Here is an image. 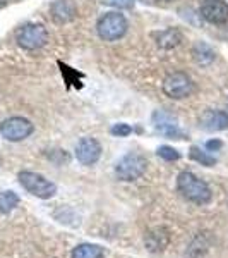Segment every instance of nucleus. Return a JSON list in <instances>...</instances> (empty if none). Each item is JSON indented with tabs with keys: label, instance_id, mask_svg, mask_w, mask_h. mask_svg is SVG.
<instances>
[{
	"label": "nucleus",
	"instance_id": "nucleus-2",
	"mask_svg": "<svg viewBox=\"0 0 228 258\" xmlns=\"http://www.w3.org/2000/svg\"><path fill=\"white\" fill-rule=\"evenodd\" d=\"M129 30L127 18L119 11L105 12L96 23V33L103 41H117Z\"/></svg>",
	"mask_w": 228,
	"mask_h": 258
},
{
	"label": "nucleus",
	"instance_id": "nucleus-6",
	"mask_svg": "<svg viewBox=\"0 0 228 258\" xmlns=\"http://www.w3.org/2000/svg\"><path fill=\"white\" fill-rule=\"evenodd\" d=\"M16 41L24 50H38L48 41V31L43 24H24L16 33Z\"/></svg>",
	"mask_w": 228,
	"mask_h": 258
},
{
	"label": "nucleus",
	"instance_id": "nucleus-12",
	"mask_svg": "<svg viewBox=\"0 0 228 258\" xmlns=\"http://www.w3.org/2000/svg\"><path fill=\"white\" fill-rule=\"evenodd\" d=\"M199 127L209 133L225 131V129H228V112L213 109L204 110L201 117H199Z\"/></svg>",
	"mask_w": 228,
	"mask_h": 258
},
{
	"label": "nucleus",
	"instance_id": "nucleus-13",
	"mask_svg": "<svg viewBox=\"0 0 228 258\" xmlns=\"http://www.w3.org/2000/svg\"><path fill=\"white\" fill-rule=\"evenodd\" d=\"M192 59L197 66H209L216 59V52L206 41H196L192 47Z\"/></svg>",
	"mask_w": 228,
	"mask_h": 258
},
{
	"label": "nucleus",
	"instance_id": "nucleus-9",
	"mask_svg": "<svg viewBox=\"0 0 228 258\" xmlns=\"http://www.w3.org/2000/svg\"><path fill=\"white\" fill-rule=\"evenodd\" d=\"M199 14L209 24L228 23V4L225 0H204L199 7Z\"/></svg>",
	"mask_w": 228,
	"mask_h": 258
},
{
	"label": "nucleus",
	"instance_id": "nucleus-20",
	"mask_svg": "<svg viewBox=\"0 0 228 258\" xmlns=\"http://www.w3.org/2000/svg\"><path fill=\"white\" fill-rule=\"evenodd\" d=\"M110 133L113 136H119V138H122V136H129L131 135L132 127L129 126V124H126V122H119V124H115V126L110 129Z\"/></svg>",
	"mask_w": 228,
	"mask_h": 258
},
{
	"label": "nucleus",
	"instance_id": "nucleus-10",
	"mask_svg": "<svg viewBox=\"0 0 228 258\" xmlns=\"http://www.w3.org/2000/svg\"><path fill=\"white\" fill-rule=\"evenodd\" d=\"M50 18L59 26L72 23L77 18L76 2L74 0H53L50 6Z\"/></svg>",
	"mask_w": 228,
	"mask_h": 258
},
{
	"label": "nucleus",
	"instance_id": "nucleus-4",
	"mask_svg": "<svg viewBox=\"0 0 228 258\" xmlns=\"http://www.w3.org/2000/svg\"><path fill=\"white\" fill-rule=\"evenodd\" d=\"M148 160L144 155L136 152H131L127 155H124L122 159L115 165V174L120 181H136L146 172Z\"/></svg>",
	"mask_w": 228,
	"mask_h": 258
},
{
	"label": "nucleus",
	"instance_id": "nucleus-21",
	"mask_svg": "<svg viewBox=\"0 0 228 258\" xmlns=\"http://www.w3.org/2000/svg\"><path fill=\"white\" fill-rule=\"evenodd\" d=\"M223 147V143L219 140H209L208 143H206V148L209 150V152H214V150H219Z\"/></svg>",
	"mask_w": 228,
	"mask_h": 258
},
{
	"label": "nucleus",
	"instance_id": "nucleus-22",
	"mask_svg": "<svg viewBox=\"0 0 228 258\" xmlns=\"http://www.w3.org/2000/svg\"><path fill=\"white\" fill-rule=\"evenodd\" d=\"M161 2H173V0H161Z\"/></svg>",
	"mask_w": 228,
	"mask_h": 258
},
{
	"label": "nucleus",
	"instance_id": "nucleus-8",
	"mask_svg": "<svg viewBox=\"0 0 228 258\" xmlns=\"http://www.w3.org/2000/svg\"><path fill=\"white\" fill-rule=\"evenodd\" d=\"M153 126H155L156 131H158L161 136H165V138H172V140L185 138V135L180 129L179 119L167 110H156L155 114H153Z\"/></svg>",
	"mask_w": 228,
	"mask_h": 258
},
{
	"label": "nucleus",
	"instance_id": "nucleus-5",
	"mask_svg": "<svg viewBox=\"0 0 228 258\" xmlns=\"http://www.w3.org/2000/svg\"><path fill=\"white\" fill-rule=\"evenodd\" d=\"M161 88H163V93L167 95L168 98L182 100V98H187L192 95L194 83L187 73L175 71V73H170L168 76L165 78Z\"/></svg>",
	"mask_w": 228,
	"mask_h": 258
},
{
	"label": "nucleus",
	"instance_id": "nucleus-18",
	"mask_svg": "<svg viewBox=\"0 0 228 258\" xmlns=\"http://www.w3.org/2000/svg\"><path fill=\"white\" fill-rule=\"evenodd\" d=\"M156 153H158V157H161V159L167 160V162H173V160H179L180 159L179 150H175L173 147H167V145L160 147L158 150H156Z\"/></svg>",
	"mask_w": 228,
	"mask_h": 258
},
{
	"label": "nucleus",
	"instance_id": "nucleus-7",
	"mask_svg": "<svg viewBox=\"0 0 228 258\" xmlns=\"http://www.w3.org/2000/svg\"><path fill=\"white\" fill-rule=\"evenodd\" d=\"M35 126L24 117H9L0 124V135L7 141H23L33 135Z\"/></svg>",
	"mask_w": 228,
	"mask_h": 258
},
{
	"label": "nucleus",
	"instance_id": "nucleus-1",
	"mask_svg": "<svg viewBox=\"0 0 228 258\" xmlns=\"http://www.w3.org/2000/svg\"><path fill=\"white\" fill-rule=\"evenodd\" d=\"M177 188H179L180 195L189 202L196 203V205H206L211 202V188L208 182H204L202 179H199L194 172L184 170L177 177Z\"/></svg>",
	"mask_w": 228,
	"mask_h": 258
},
{
	"label": "nucleus",
	"instance_id": "nucleus-15",
	"mask_svg": "<svg viewBox=\"0 0 228 258\" xmlns=\"http://www.w3.org/2000/svg\"><path fill=\"white\" fill-rule=\"evenodd\" d=\"M101 256H103V248L91 243L79 244L72 251V258H101Z\"/></svg>",
	"mask_w": 228,
	"mask_h": 258
},
{
	"label": "nucleus",
	"instance_id": "nucleus-19",
	"mask_svg": "<svg viewBox=\"0 0 228 258\" xmlns=\"http://www.w3.org/2000/svg\"><path fill=\"white\" fill-rule=\"evenodd\" d=\"M134 2L136 0H103V4L108 7H113L117 11H122V9H132L134 7Z\"/></svg>",
	"mask_w": 228,
	"mask_h": 258
},
{
	"label": "nucleus",
	"instance_id": "nucleus-16",
	"mask_svg": "<svg viewBox=\"0 0 228 258\" xmlns=\"http://www.w3.org/2000/svg\"><path fill=\"white\" fill-rule=\"evenodd\" d=\"M19 205V197L14 191H2L0 193V214H9Z\"/></svg>",
	"mask_w": 228,
	"mask_h": 258
},
{
	"label": "nucleus",
	"instance_id": "nucleus-17",
	"mask_svg": "<svg viewBox=\"0 0 228 258\" xmlns=\"http://www.w3.org/2000/svg\"><path fill=\"white\" fill-rule=\"evenodd\" d=\"M190 159L196 160L197 164L201 165H206V167H213V165H216V159H214L211 153L204 152V150H201L199 147H192L190 148Z\"/></svg>",
	"mask_w": 228,
	"mask_h": 258
},
{
	"label": "nucleus",
	"instance_id": "nucleus-11",
	"mask_svg": "<svg viewBox=\"0 0 228 258\" xmlns=\"http://www.w3.org/2000/svg\"><path fill=\"white\" fill-rule=\"evenodd\" d=\"M101 157V145L94 138H82L76 147V159L82 165L96 164Z\"/></svg>",
	"mask_w": 228,
	"mask_h": 258
},
{
	"label": "nucleus",
	"instance_id": "nucleus-14",
	"mask_svg": "<svg viewBox=\"0 0 228 258\" xmlns=\"http://www.w3.org/2000/svg\"><path fill=\"white\" fill-rule=\"evenodd\" d=\"M155 40H156V45H158L160 48L172 50V48H175L180 45L182 33L177 30V28H168V30L155 33Z\"/></svg>",
	"mask_w": 228,
	"mask_h": 258
},
{
	"label": "nucleus",
	"instance_id": "nucleus-3",
	"mask_svg": "<svg viewBox=\"0 0 228 258\" xmlns=\"http://www.w3.org/2000/svg\"><path fill=\"white\" fill-rule=\"evenodd\" d=\"M19 182L28 193H31L33 197L47 200L52 198L57 193V186L55 182L48 181L47 177H43L41 174L31 172V170H23L19 172Z\"/></svg>",
	"mask_w": 228,
	"mask_h": 258
}]
</instances>
